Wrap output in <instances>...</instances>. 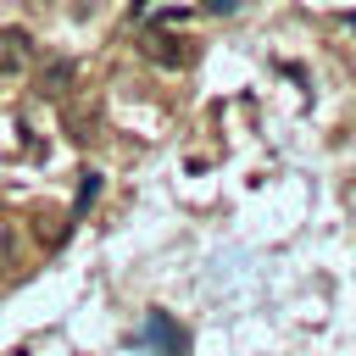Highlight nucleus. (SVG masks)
I'll return each instance as SVG.
<instances>
[{"mask_svg":"<svg viewBox=\"0 0 356 356\" xmlns=\"http://www.w3.org/2000/svg\"><path fill=\"white\" fill-rule=\"evenodd\" d=\"M345 22H350V28H356V11H350V17H345Z\"/></svg>","mask_w":356,"mask_h":356,"instance_id":"nucleus-6","label":"nucleus"},{"mask_svg":"<svg viewBox=\"0 0 356 356\" xmlns=\"http://www.w3.org/2000/svg\"><path fill=\"white\" fill-rule=\"evenodd\" d=\"M145 56H150L156 67H189V61H195L189 39H178V33H167V28H145Z\"/></svg>","mask_w":356,"mask_h":356,"instance_id":"nucleus-1","label":"nucleus"},{"mask_svg":"<svg viewBox=\"0 0 356 356\" xmlns=\"http://www.w3.org/2000/svg\"><path fill=\"white\" fill-rule=\"evenodd\" d=\"M11 267H17V228L0 217V278H11Z\"/></svg>","mask_w":356,"mask_h":356,"instance_id":"nucleus-4","label":"nucleus"},{"mask_svg":"<svg viewBox=\"0 0 356 356\" xmlns=\"http://www.w3.org/2000/svg\"><path fill=\"white\" fill-rule=\"evenodd\" d=\"M33 61V33L28 28H0V78L22 72Z\"/></svg>","mask_w":356,"mask_h":356,"instance_id":"nucleus-2","label":"nucleus"},{"mask_svg":"<svg viewBox=\"0 0 356 356\" xmlns=\"http://www.w3.org/2000/svg\"><path fill=\"white\" fill-rule=\"evenodd\" d=\"M72 78H78V67H72L67 56H50V61H44V72H39V95H44V100H56Z\"/></svg>","mask_w":356,"mask_h":356,"instance_id":"nucleus-3","label":"nucleus"},{"mask_svg":"<svg viewBox=\"0 0 356 356\" xmlns=\"http://www.w3.org/2000/svg\"><path fill=\"white\" fill-rule=\"evenodd\" d=\"M234 6H239V0H206V11H217V17H228Z\"/></svg>","mask_w":356,"mask_h":356,"instance_id":"nucleus-5","label":"nucleus"}]
</instances>
